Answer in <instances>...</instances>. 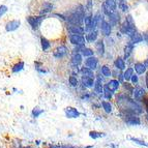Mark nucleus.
I'll return each mask as SVG.
<instances>
[{
    "instance_id": "obj_1",
    "label": "nucleus",
    "mask_w": 148,
    "mask_h": 148,
    "mask_svg": "<svg viewBox=\"0 0 148 148\" xmlns=\"http://www.w3.org/2000/svg\"><path fill=\"white\" fill-rule=\"evenodd\" d=\"M116 104L117 106L120 108L122 113H127V114H141L143 112V109L140 105L132 99L130 96L125 95V94H119L116 97Z\"/></svg>"
},
{
    "instance_id": "obj_2",
    "label": "nucleus",
    "mask_w": 148,
    "mask_h": 148,
    "mask_svg": "<svg viewBox=\"0 0 148 148\" xmlns=\"http://www.w3.org/2000/svg\"><path fill=\"white\" fill-rule=\"evenodd\" d=\"M84 16H85V8L82 5H78V8H76L74 10L69 12V15L65 16V21L69 24L73 25H83V21H84Z\"/></svg>"
},
{
    "instance_id": "obj_3",
    "label": "nucleus",
    "mask_w": 148,
    "mask_h": 148,
    "mask_svg": "<svg viewBox=\"0 0 148 148\" xmlns=\"http://www.w3.org/2000/svg\"><path fill=\"white\" fill-rule=\"evenodd\" d=\"M47 19V16H42V15H38V16H28L26 18V21L29 24L30 28H31L33 31H37L40 30V26L44 23V21Z\"/></svg>"
},
{
    "instance_id": "obj_4",
    "label": "nucleus",
    "mask_w": 148,
    "mask_h": 148,
    "mask_svg": "<svg viewBox=\"0 0 148 148\" xmlns=\"http://www.w3.org/2000/svg\"><path fill=\"white\" fill-rule=\"evenodd\" d=\"M121 31L125 33V34L130 35V36H132L136 32V27H135V23H134L132 16H127L124 23L121 26Z\"/></svg>"
},
{
    "instance_id": "obj_5",
    "label": "nucleus",
    "mask_w": 148,
    "mask_h": 148,
    "mask_svg": "<svg viewBox=\"0 0 148 148\" xmlns=\"http://www.w3.org/2000/svg\"><path fill=\"white\" fill-rule=\"evenodd\" d=\"M69 51V48H67L65 45H59V46H57L56 48L53 49L52 56L54 57V59L61 60V59H63L64 57L67 56Z\"/></svg>"
},
{
    "instance_id": "obj_6",
    "label": "nucleus",
    "mask_w": 148,
    "mask_h": 148,
    "mask_svg": "<svg viewBox=\"0 0 148 148\" xmlns=\"http://www.w3.org/2000/svg\"><path fill=\"white\" fill-rule=\"evenodd\" d=\"M121 116H122L123 120L126 122V124H130V125H140V123H141L140 118L137 117L135 114L122 113Z\"/></svg>"
},
{
    "instance_id": "obj_7",
    "label": "nucleus",
    "mask_w": 148,
    "mask_h": 148,
    "mask_svg": "<svg viewBox=\"0 0 148 148\" xmlns=\"http://www.w3.org/2000/svg\"><path fill=\"white\" fill-rule=\"evenodd\" d=\"M21 21L18 20V19H12V20H10L5 23V31L6 32H14L17 31L19 28L21 27Z\"/></svg>"
},
{
    "instance_id": "obj_8",
    "label": "nucleus",
    "mask_w": 148,
    "mask_h": 148,
    "mask_svg": "<svg viewBox=\"0 0 148 148\" xmlns=\"http://www.w3.org/2000/svg\"><path fill=\"white\" fill-rule=\"evenodd\" d=\"M116 0H106L104 3V12L106 15L111 16L116 12Z\"/></svg>"
},
{
    "instance_id": "obj_9",
    "label": "nucleus",
    "mask_w": 148,
    "mask_h": 148,
    "mask_svg": "<svg viewBox=\"0 0 148 148\" xmlns=\"http://www.w3.org/2000/svg\"><path fill=\"white\" fill-rule=\"evenodd\" d=\"M69 40L73 46H85L86 40L81 34H69Z\"/></svg>"
},
{
    "instance_id": "obj_10",
    "label": "nucleus",
    "mask_w": 148,
    "mask_h": 148,
    "mask_svg": "<svg viewBox=\"0 0 148 148\" xmlns=\"http://www.w3.org/2000/svg\"><path fill=\"white\" fill-rule=\"evenodd\" d=\"M64 115L69 119H76L81 116V113H80V111L77 108L69 106L64 109Z\"/></svg>"
},
{
    "instance_id": "obj_11",
    "label": "nucleus",
    "mask_w": 148,
    "mask_h": 148,
    "mask_svg": "<svg viewBox=\"0 0 148 148\" xmlns=\"http://www.w3.org/2000/svg\"><path fill=\"white\" fill-rule=\"evenodd\" d=\"M25 69V61L22 59H19L15 62V63L12 64L10 66V73L14 75L20 74Z\"/></svg>"
},
{
    "instance_id": "obj_12",
    "label": "nucleus",
    "mask_w": 148,
    "mask_h": 148,
    "mask_svg": "<svg viewBox=\"0 0 148 148\" xmlns=\"http://www.w3.org/2000/svg\"><path fill=\"white\" fill-rule=\"evenodd\" d=\"M97 65H99V59L94 56H90L87 57L85 59V63L84 66L87 67V69H91V71H95L97 69Z\"/></svg>"
},
{
    "instance_id": "obj_13",
    "label": "nucleus",
    "mask_w": 148,
    "mask_h": 148,
    "mask_svg": "<svg viewBox=\"0 0 148 148\" xmlns=\"http://www.w3.org/2000/svg\"><path fill=\"white\" fill-rule=\"evenodd\" d=\"M40 48H42V51L45 53L49 52L50 50L52 49V42L50 40H48L47 37L44 36V35H40Z\"/></svg>"
},
{
    "instance_id": "obj_14",
    "label": "nucleus",
    "mask_w": 148,
    "mask_h": 148,
    "mask_svg": "<svg viewBox=\"0 0 148 148\" xmlns=\"http://www.w3.org/2000/svg\"><path fill=\"white\" fill-rule=\"evenodd\" d=\"M67 31H69V34H84V27H82L81 25H73L69 24L67 26Z\"/></svg>"
},
{
    "instance_id": "obj_15",
    "label": "nucleus",
    "mask_w": 148,
    "mask_h": 148,
    "mask_svg": "<svg viewBox=\"0 0 148 148\" xmlns=\"http://www.w3.org/2000/svg\"><path fill=\"white\" fill-rule=\"evenodd\" d=\"M83 62V56L81 53L78 52H73L71 55V64L72 66H80Z\"/></svg>"
},
{
    "instance_id": "obj_16",
    "label": "nucleus",
    "mask_w": 148,
    "mask_h": 148,
    "mask_svg": "<svg viewBox=\"0 0 148 148\" xmlns=\"http://www.w3.org/2000/svg\"><path fill=\"white\" fill-rule=\"evenodd\" d=\"M33 66H34L35 72H36L37 74L46 75V74H48V73H49V69L45 66L44 63H42L40 60H35V61L33 62Z\"/></svg>"
},
{
    "instance_id": "obj_17",
    "label": "nucleus",
    "mask_w": 148,
    "mask_h": 148,
    "mask_svg": "<svg viewBox=\"0 0 148 148\" xmlns=\"http://www.w3.org/2000/svg\"><path fill=\"white\" fill-rule=\"evenodd\" d=\"M53 10H54V5H53L51 2H49V1H45V2H42V8H40V15L47 16L48 14L52 12Z\"/></svg>"
},
{
    "instance_id": "obj_18",
    "label": "nucleus",
    "mask_w": 148,
    "mask_h": 148,
    "mask_svg": "<svg viewBox=\"0 0 148 148\" xmlns=\"http://www.w3.org/2000/svg\"><path fill=\"white\" fill-rule=\"evenodd\" d=\"M94 78H90V77H85L81 76V84L84 88H93L94 86Z\"/></svg>"
},
{
    "instance_id": "obj_19",
    "label": "nucleus",
    "mask_w": 148,
    "mask_h": 148,
    "mask_svg": "<svg viewBox=\"0 0 148 148\" xmlns=\"http://www.w3.org/2000/svg\"><path fill=\"white\" fill-rule=\"evenodd\" d=\"M119 85H120V82L119 81H117V80H111V81L108 82L104 87L108 89L109 91H111L112 93H114V92L119 88Z\"/></svg>"
},
{
    "instance_id": "obj_20",
    "label": "nucleus",
    "mask_w": 148,
    "mask_h": 148,
    "mask_svg": "<svg viewBox=\"0 0 148 148\" xmlns=\"http://www.w3.org/2000/svg\"><path fill=\"white\" fill-rule=\"evenodd\" d=\"M94 92L97 94H101L104 92V85H103V79H101V77H97L96 80L94 81Z\"/></svg>"
},
{
    "instance_id": "obj_21",
    "label": "nucleus",
    "mask_w": 148,
    "mask_h": 148,
    "mask_svg": "<svg viewBox=\"0 0 148 148\" xmlns=\"http://www.w3.org/2000/svg\"><path fill=\"white\" fill-rule=\"evenodd\" d=\"M99 27H101V31L103 34L106 35V36L110 35V33H111V25L109 24L107 21H105L104 19H103L101 25H99Z\"/></svg>"
},
{
    "instance_id": "obj_22",
    "label": "nucleus",
    "mask_w": 148,
    "mask_h": 148,
    "mask_svg": "<svg viewBox=\"0 0 148 148\" xmlns=\"http://www.w3.org/2000/svg\"><path fill=\"white\" fill-rule=\"evenodd\" d=\"M44 113V109L40 108V107H34V108H32L31 112H30V116H31L32 119H38Z\"/></svg>"
},
{
    "instance_id": "obj_23",
    "label": "nucleus",
    "mask_w": 148,
    "mask_h": 148,
    "mask_svg": "<svg viewBox=\"0 0 148 148\" xmlns=\"http://www.w3.org/2000/svg\"><path fill=\"white\" fill-rule=\"evenodd\" d=\"M97 36H99V32H97V30H91V31L87 32L85 40H86V42H94L96 40H97Z\"/></svg>"
},
{
    "instance_id": "obj_24",
    "label": "nucleus",
    "mask_w": 148,
    "mask_h": 148,
    "mask_svg": "<svg viewBox=\"0 0 148 148\" xmlns=\"http://www.w3.org/2000/svg\"><path fill=\"white\" fill-rule=\"evenodd\" d=\"M133 92H134V96H135V99H137V101L143 99V97L145 96V90L142 87H138Z\"/></svg>"
},
{
    "instance_id": "obj_25",
    "label": "nucleus",
    "mask_w": 148,
    "mask_h": 148,
    "mask_svg": "<svg viewBox=\"0 0 148 148\" xmlns=\"http://www.w3.org/2000/svg\"><path fill=\"white\" fill-rule=\"evenodd\" d=\"M95 50L99 56H103V55L105 54V45H104V42L101 40H97V42H95Z\"/></svg>"
},
{
    "instance_id": "obj_26",
    "label": "nucleus",
    "mask_w": 148,
    "mask_h": 148,
    "mask_svg": "<svg viewBox=\"0 0 148 148\" xmlns=\"http://www.w3.org/2000/svg\"><path fill=\"white\" fill-rule=\"evenodd\" d=\"M79 74H81V76L90 77V78H94V79H95V75H94L93 71L87 69V67H85V66H83V67H81V69H80Z\"/></svg>"
},
{
    "instance_id": "obj_27",
    "label": "nucleus",
    "mask_w": 148,
    "mask_h": 148,
    "mask_svg": "<svg viewBox=\"0 0 148 148\" xmlns=\"http://www.w3.org/2000/svg\"><path fill=\"white\" fill-rule=\"evenodd\" d=\"M69 84L71 87H78L80 85V81L79 79L77 78V76H74V75H71L69 77Z\"/></svg>"
},
{
    "instance_id": "obj_28",
    "label": "nucleus",
    "mask_w": 148,
    "mask_h": 148,
    "mask_svg": "<svg viewBox=\"0 0 148 148\" xmlns=\"http://www.w3.org/2000/svg\"><path fill=\"white\" fill-rule=\"evenodd\" d=\"M80 53H81V55L83 57H90V56H93L94 55V51L92 49H90V48H86L84 46V47L82 48V50L80 51Z\"/></svg>"
},
{
    "instance_id": "obj_29",
    "label": "nucleus",
    "mask_w": 148,
    "mask_h": 148,
    "mask_svg": "<svg viewBox=\"0 0 148 148\" xmlns=\"http://www.w3.org/2000/svg\"><path fill=\"white\" fill-rule=\"evenodd\" d=\"M134 69L136 71V73L138 75H142L146 72V66L144 65V63H141V62H138V63L135 64L134 66Z\"/></svg>"
},
{
    "instance_id": "obj_30",
    "label": "nucleus",
    "mask_w": 148,
    "mask_h": 148,
    "mask_svg": "<svg viewBox=\"0 0 148 148\" xmlns=\"http://www.w3.org/2000/svg\"><path fill=\"white\" fill-rule=\"evenodd\" d=\"M131 40H132V44H139L143 40V36L138 33V32H135L133 35L131 36Z\"/></svg>"
},
{
    "instance_id": "obj_31",
    "label": "nucleus",
    "mask_w": 148,
    "mask_h": 148,
    "mask_svg": "<svg viewBox=\"0 0 148 148\" xmlns=\"http://www.w3.org/2000/svg\"><path fill=\"white\" fill-rule=\"evenodd\" d=\"M115 66L118 69H120V71H123V69H125V62H124V60L122 59V58L118 57V58L115 60Z\"/></svg>"
},
{
    "instance_id": "obj_32",
    "label": "nucleus",
    "mask_w": 148,
    "mask_h": 148,
    "mask_svg": "<svg viewBox=\"0 0 148 148\" xmlns=\"http://www.w3.org/2000/svg\"><path fill=\"white\" fill-rule=\"evenodd\" d=\"M134 49V44H128L124 48V59H127L130 55L132 54V51Z\"/></svg>"
},
{
    "instance_id": "obj_33",
    "label": "nucleus",
    "mask_w": 148,
    "mask_h": 148,
    "mask_svg": "<svg viewBox=\"0 0 148 148\" xmlns=\"http://www.w3.org/2000/svg\"><path fill=\"white\" fill-rule=\"evenodd\" d=\"M101 74H103V76L106 77V78L111 77V75H112L111 71H110V67H109L108 65H103L101 69Z\"/></svg>"
},
{
    "instance_id": "obj_34",
    "label": "nucleus",
    "mask_w": 148,
    "mask_h": 148,
    "mask_svg": "<svg viewBox=\"0 0 148 148\" xmlns=\"http://www.w3.org/2000/svg\"><path fill=\"white\" fill-rule=\"evenodd\" d=\"M133 75H134V69H133V67H130V69H127L125 72H124V74L122 75V76H123L124 80H126V81H130Z\"/></svg>"
},
{
    "instance_id": "obj_35",
    "label": "nucleus",
    "mask_w": 148,
    "mask_h": 148,
    "mask_svg": "<svg viewBox=\"0 0 148 148\" xmlns=\"http://www.w3.org/2000/svg\"><path fill=\"white\" fill-rule=\"evenodd\" d=\"M101 107H103V109L105 110V112L106 113H111L112 112V105L109 103V101H101Z\"/></svg>"
},
{
    "instance_id": "obj_36",
    "label": "nucleus",
    "mask_w": 148,
    "mask_h": 148,
    "mask_svg": "<svg viewBox=\"0 0 148 148\" xmlns=\"http://www.w3.org/2000/svg\"><path fill=\"white\" fill-rule=\"evenodd\" d=\"M105 135L103 133H99V132H95V131H91L89 133V137L91 139H99L101 137H104Z\"/></svg>"
},
{
    "instance_id": "obj_37",
    "label": "nucleus",
    "mask_w": 148,
    "mask_h": 148,
    "mask_svg": "<svg viewBox=\"0 0 148 148\" xmlns=\"http://www.w3.org/2000/svg\"><path fill=\"white\" fill-rule=\"evenodd\" d=\"M8 8L6 5H0V19L8 12Z\"/></svg>"
},
{
    "instance_id": "obj_38",
    "label": "nucleus",
    "mask_w": 148,
    "mask_h": 148,
    "mask_svg": "<svg viewBox=\"0 0 148 148\" xmlns=\"http://www.w3.org/2000/svg\"><path fill=\"white\" fill-rule=\"evenodd\" d=\"M131 140L133 141L134 143L138 144V145H141V146H148V143H146V142H144V141H142V140H139V139H137V138H131Z\"/></svg>"
},
{
    "instance_id": "obj_39",
    "label": "nucleus",
    "mask_w": 148,
    "mask_h": 148,
    "mask_svg": "<svg viewBox=\"0 0 148 148\" xmlns=\"http://www.w3.org/2000/svg\"><path fill=\"white\" fill-rule=\"evenodd\" d=\"M131 81H132V83H133V84H137V83H138V81H139L138 76H137V75H133V76H132V78H131Z\"/></svg>"
},
{
    "instance_id": "obj_40",
    "label": "nucleus",
    "mask_w": 148,
    "mask_h": 148,
    "mask_svg": "<svg viewBox=\"0 0 148 148\" xmlns=\"http://www.w3.org/2000/svg\"><path fill=\"white\" fill-rule=\"evenodd\" d=\"M42 144V140H38V139H36V140L34 141V146L37 148H40V146Z\"/></svg>"
},
{
    "instance_id": "obj_41",
    "label": "nucleus",
    "mask_w": 148,
    "mask_h": 148,
    "mask_svg": "<svg viewBox=\"0 0 148 148\" xmlns=\"http://www.w3.org/2000/svg\"><path fill=\"white\" fill-rule=\"evenodd\" d=\"M143 101H144V105H145V108H146V110H147V112H148V96H144L143 97Z\"/></svg>"
},
{
    "instance_id": "obj_42",
    "label": "nucleus",
    "mask_w": 148,
    "mask_h": 148,
    "mask_svg": "<svg viewBox=\"0 0 148 148\" xmlns=\"http://www.w3.org/2000/svg\"><path fill=\"white\" fill-rule=\"evenodd\" d=\"M42 148H59V146L58 145H52V144H48L47 146H45V147Z\"/></svg>"
},
{
    "instance_id": "obj_43",
    "label": "nucleus",
    "mask_w": 148,
    "mask_h": 148,
    "mask_svg": "<svg viewBox=\"0 0 148 148\" xmlns=\"http://www.w3.org/2000/svg\"><path fill=\"white\" fill-rule=\"evenodd\" d=\"M10 148H33V146L32 145H22V146H20V147H12V146H10Z\"/></svg>"
},
{
    "instance_id": "obj_44",
    "label": "nucleus",
    "mask_w": 148,
    "mask_h": 148,
    "mask_svg": "<svg viewBox=\"0 0 148 148\" xmlns=\"http://www.w3.org/2000/svg\"><path fill=\"white\" fill-rule=\"evenodd\" d=\"M59 148H75V147L69 146V145H61V146H59Z\"/></svg>"
},
{
    "instance_id": "obj_45",
    "label": "nucleus",
    "mask_w": 148,
    "mask_h": 148,
    "mask_svg": "<svg viewBox=\"0 0 148 148\" xmlns=\"http://www.w3.org/2000/svg\"><path fill=\"white\" fill-rule=\"evenodd\" d=\"M146 86H147V89H148V72H147V74H146Z\"/></svg>"
},
{
    "instance_id": "obj_46",
    "label": "nucleus",
    "mask_w": 148,
    "mask_h": 148,
    "mask_svg": "<svg viewBox=\"0 0 148 148\" xmlns=\"http://www.w3.org/2000/svg\"><path fill=\"white\" fill-rule=\"evenodd\" d=\"M144 40H146V42H148V33H146V34H145V35H144Z\"/></svg>"
},
{
    "instance_id": "obj_47",
    "label": "nucleus",
    "mask_w": 148,
    "mask_h": 148,
    "mask_svg": "<svg viewBox=\"0 0 148 148\" xmlns=\"http://www.w3.org/2000/svg\"><path fill=\"white\" fill-rule=\"evenodd\" d=\"M144 65H145V66H146V67H148V59H147V60H146V61H145V62H144Z\"/></svg>"
},
{
    "instance_id": "obj_48",
    "label": "nucleus",
    "mask_w": 148,
    "mask_h": 148,
    "mask_svg": "<svg viewBox=\"0 0 148 148\" xmlns=\"http://www.w3.org/2000/svg\"><path fill=\"white\" fill-rule=\"evenodd\" d=\"M24 109H25V107L23 106V105H21V106H20V110H22V111H23V110H24Z\"/></svg>"
},
{
    "instance_id": "obj_49",
    "label": "nucleus",
    "mask_w": 148,
    "mask_h": 148,
    "mask_svg": "<svg viewBox=\"0 0 148 148\" xmlns=\"http://www.w3.org/2000/svg\"><path fill=\"white\" fill-rule=\"evenodd\" d=\"M146 118H147V120H148V115H147V117H146Z\"/></svg>"
},
{
    "instance_id": "obj_50",
    "label": "nucleus",
    "mask_w": 148,
    "mask_h": 148,
    "mask_svg": "<svg viewBox=\"0 0 148 148\" xmlns=\"http://www.w3.org/2000/svg\"><path fill=\"white\" fill-rule=\"evenodd\" d=\"M33 148H37V147H35V146H33Z\"/></svg>"
}]
</instances>
